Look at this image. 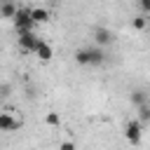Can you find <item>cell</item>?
I'll list each match as a JSON object with an SVG mask.
<instances>
[{
  "mask_svg": "<svg viewBox=\"0 0 150 150\" xmlns=\"http://www.w3.org/2000/svg\"><path fill=\"white\" fill-rule=\"evenodd\" d=\"M89 52H91V66H98L105 61V52L101 47H89Z\"/></svg>",
  "mask_w": 150,
  "mask_h": 150,
  "instance_id": "cell-11",
  "label": "cell"
},
{
  "mask_svg": "<svg viewBox=\"0 0 150 150\" xmlns=\"http://www.w3.org/2000/svg\"><path fill=\"white\" fill-rule=\"evenodd\" d=\"M45 122H47L49 127H59V122H61V117H59V112H47V117H45Z\"/></svg>",
  "mask_w": 150,
  "mask_h": 150,
  "instance_id": "cell-14",
  "label": "cell"
},
{
  "mask_svg": "<svg viewBox=\"0 0 150 150\" xmlns=\"http://www.w3.org/2000/svg\"><path fill=\"white\" fill-rule=\"evenodd\" d=\"M75 63H80V66H91V52H89V47H82V49L75 52Z\"/></svg>",
  "mask_w": 150,
  "mask_h": 150,
  "instance_id": "cell-7",
  "label": "cell"
},
{
  "mask_svg": "<svg viewBox=\"0 0 150 150\" xmlns=\"http://www.w3.org/2000/svg\"><path fill=\"white\" fill-rule=\"evenodd\" d=\"M138 122H141V124L150 122V105H143V108H138Z\"/></svg>",
  "mask_w": 150,
  "mask_h": 150,
  "instance_id": "cell-13",
  "label": "cell"
},
{
  "mask_svg": "<svg viewBox=\"0 0 150 150\" xmlns=\"http://www.w3.org/2000/svg\"><path fill=\"white\" fill-rule=\"evenodd\" d=\"M59 150H75V143H73V141H63V143L59 145Z\"/></svg>",
  "mask_w": 150,
  "mask_h": 150,
  "instance_id": "cell-15",
  "label": "cell"
},
{
  "mask_svg": "<svg viewBox=\"0 0 150 150\" xmlns=\"http://www.w3.org/2000/svg\"><path fill=\"white\" fill-rule=\"evenodd\" d=\"M35 54H38V59H40V61H49V59L54 56V49H52V45L42 42V45L38 47V52H35Z\"/></svg>",
  "mask_w": 150,
  "mask_h": 150,
  "instance_id": "cell-10",
  "label": "cell"
},
{
  "mask_svg": "<svg viewBox=\"0 0 150 150\" xmlns=\"http://www.w3.org/2000/svg\"><path fill=\"white\" fill-rule=\"evenodd\" d=\"M21 127V120H12L9 112H2L0 115V129L2 131H12V129H19Z\"/></svg>",
  "mask_w": 150,
  "mask_h": 150,
  "instance_id": "cell-5",
  "label": "cell"
},
{
  "mask_svg": "<svg viewBox=\"0 0 150 150\" xmlns=\"http://www.w3.org/2000/svg\"><path fill=\"white\" fill-rule=\"evenodd\" d=\"M138 7H141L143 12H150V0H141V2H138Z\"/></svg>",
  "mask_w": 150,
  "mask_h": 150,
  "instance_id": "cell-16",
  "label": "cell"
},
{
  "mask_svg": "<svg viewBox=\"0 0 150 150\" xmlns=\"http://www.w3.org/2000/svg\"><path fill=\"white\" fill-rule=\"evenodd\" d=\"M40 45H42V40H40L35 33H21V35H19V47H21L23 52H33V54H35Z\"/></svg>",
  "mask_w": 150,
  "mask_h": 150,
  "instance_id": "cell-3",
  "label": "cell"
},
{
  "mask_svg": "<svg viewBox=\"0 0 150 150\" xmlns=\"http://www.w3.org/2000/svg\"><path fill=\"white\" fill-rule=\"evenodd\" d=\"M115 38H112V33L108 30V28H103V26H96L94 28V42H96V47H105V45H110Z\"/></svg>",
  "mask_w": 150,
  "mask_h": 150,
  "instance_id": "cell-4",
  "label": "cell"
},
{
  "mask_svg": "<svg viewBox=\"0 0 150 150\" xmlns=\"http://www.w3.org/2000/svg\"><path fill=\"white\" fill-rule=\"evenodd\" d=\"M33 26H35V21H33L30 9L19 7V12H16V16H14V28L19 30V35H21V33H33Z\"/></svg>",
  "mask_w": 150,
  "mask_h": 150,
  "instance_id": "cell-1",
  "label": "cell"
},
{
  "mask_svg": "<svg viewBox=\"0 0 150 150\" xmlns=\"http://www.w3.org/2000/svg\"><path fill=\"white\" fill-rule=\"evenodd\" d=\"M124 138H127L131 145H138V143H141V138H143V127H141L138 120L127 122V127H124Z\"/></svg>",
  "mask_w": 150,
  "mask_h": 150,
  "instance_id": "cell-2",
  "label": "cell"
},
{
  "mask_svg": "<svg viewBox=\"0 0 150 150\" xmlns=\"http://www.w3.org/2000/svg\"><path fill=\"white\" fill-rule=\"evenodd\" d=\"M129 101H131V105H136V108L148 105V96H145V91H143V89H134V91L129 94Z\"/></svg>",
  "mask_w": 150,
  "mask_h": 150,
  "instance_id": "cell-6",
  "label": "cell"
},
{
  "mask_svg": "<svg viewBox=\"0 0 150 150\" xmlns=\"http://www.w3.org/2000/svg\"><path fill=\"white\" fill-rule=\"evenodd\" d=\"M30 14H33V21L35 23L49 21V9H45V7H35V9H30Z\"/></svg>",
  "mask_w": 150,
  "mask_h": 150,
  "instance_id": "cell-9",
  "label": "cell"
},
{
  "mask_svg": "<svg viewBox=\"0 0 150 150\" xmlns=\"http://www.w3.org/2000/svg\"><path fill=\"white\" fill-rule=\"evenodd\" d=\"M16 12H19V7H16V5H12V2H2V5H0V14H2L5 19H12V21H14Z\"/></svg>",
  "mask_w": 150,
  "mask_h": 150,
  "instance_id": "cell-8",
  "label": "cell"
},
{
  "mask_svg": "<svg viewBox=\"0 0 150 150\" xmlns=\"http://www.w3.org/2000/svg\"><path fill=\"white\" fill-rule=\"evenodd\" d=\"M131 26H134L136 30H143V28L148 26V19H145L143 14H138V16H134V21H131Z\"/></svg>",
  "mask_w": 150,
  "mask_h": 150,
  "instance_id": "cell-12",
  "label": "cell"
}]
</instances>
